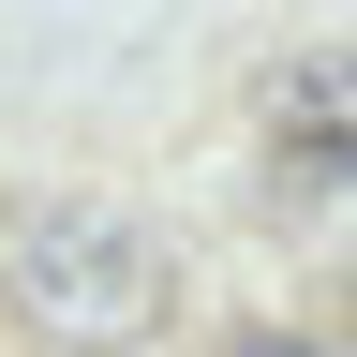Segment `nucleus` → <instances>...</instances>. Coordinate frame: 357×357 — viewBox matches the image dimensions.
I'll return each mask as SVG.
<instances>
[{"label":"nucleus","instance_id":"3","mask_svg":"<svg viewBox=\"0 0 357 357\" xmlns=\"http://www.w3.org/2000/svg\"><path fill=\"white\" fill-rule=\"evenodd\" d=\"M223 357H328V342H312V328H238Z\"/></svg>","mask_w":357,"mask_h":357},{"label":"nucleus","instance_id":"2","mask_svg":"<svg viewBox=\"0 0 357 357\" xmlns=\"http://www.w3.org/2000/svg\"><path fill=\"white\" fill-rule=\"evenodd\" d=\"M268 149H283L298 178H357V45L283 60V89H268Z\"/></svg>","mask_w":357,"mask_h":357},{"label":"nucleus","instance_id":"1","mask_svg":"<svg viewBox=\"0 0 357 357\" xmlns=\"http://www.w3.org/2000/svg\"><path fill=\"white\" fill-rule=\"evenodd\" d=\"M0 298H15L45 342L119 357V342H149V328H164L178 268H164V238H149V223H134V208H105V194H30L15 223H0Z\"/></svg>","mask_w":357,"mask_h":357}]
</instances>
